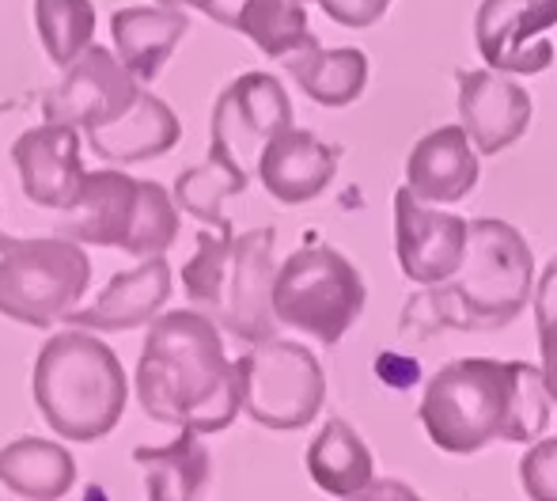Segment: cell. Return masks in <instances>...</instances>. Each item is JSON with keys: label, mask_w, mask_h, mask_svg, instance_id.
<instances>
[{"label": "cell", "mask_w": 557, "mask_h": 501, "mask_svg": "<svg viewBox=\"0 0 557 501\" xmlns=\"http://www.w3.org/2000/svg\"><path fill=\"white\" fill-rule=\"evenodd\" d=\"M418 418L447 456H474L485 444H531L550 426V395L539 365L455 357L429 380Z\"/></svg>", "instance_id": "6da1fadb"}, {"label": "cell", "mask_w": 557, "mask_h": 501, "mask_svg": "<svg viewBox=\"0 0 557 501\" xmlns=\"http://www.w3.org/2000/svg\"><path fill=\"white\" fill-rule=\"evenodd\" d=\"M137 399L156 421L224 433L239 418V376L216 319L190 308L156 316L137 362Z\"/></svg>", "instance_id": "7a4b0ae2"}, {"label": "cell", "mask_w": 557, "mask_h": 501, "mask_svg": "<svg viewBox=\"0 0 557 501\" xmlns=\"http://www.w3.org/2000/svg\"><path fill=\"white\" fill-rule=\"evenodd\" d=\"M429 293L413 296L403 311V334L429 339L436 331L490 334L523 316L535 289V255L520 229L497 217H482L467 232L459 270Z\"/></svg>", "instance_id": "3957f363"}, {"label": "cell", "mask_w": 557, "mask_h": 501, "mask_svg": "<svg viewBox=\"0 0 557 501\" xmlns=\"http://www.w3.org/2000/svg\"><path fill=\"white\" fill-rule=\"evenodd\" d=\"M30 395L53 433L91 444L117 429L129 403V380L103 339L73 327L46 339V346L38 350Z\"/></svg>", "instance_id": "277c9868"}, {"label": "cell", "mask_w": 557, "mask_h": 501, "mask_svg": "<svg viewBox=\"0 0 557 501\" xmlns=\"http://www.w3.org/2000/svg\"><path fill=\"white\" fill-rule=\"evenodd\" d=\"M58 236L133 258L168 255L178 240V206L152 179H133L114 168L84 171L81 194L61 217Z\"/></svg>", "instance_id": "5b68a950"}, {"label": "cell", "mask_w": 557, "mask_h": 501, "mask_svg": "<svg viewBox=\"0 0 557 501\" xmlns=\"http://www.w3.org/2000/svg\"><path fill=\"white\" fill-rule=\"evenodd\" d=\"M368 289L360 270L326 244H308L273 273V316L293 331L311 334L323 346H337L360 319Z\"/></svg>", "instance_id": "8992f818"}, {"label": "cell", "mask_w": 557, "mask_h": 501, "mask_svg": "<svg viewBox=\"0 0 557 501\" xmlns=\"http://www.w3.org/2000/svg\"><path fill=\"white\" fill-rule=\"evenodd\" d=\"M91 285V258L76 240L0 236V316L23 327L61 323Z\"/></svg>", "instance_id": "52a82bcc"}, {"label": "cell", "mask_w": 557, "mask_h": 501, "mask_svg": "<svg viewBox=\"0 0 557 501\" xmlns=\"http://www.w3.org/2000/svg\"><path fill=\"white\" fill-rule=\"evenodd\" d=\"M239 411L277 433H293L319 418L326 403V372L308 346L293 339H262L235 362Z\"/></svg>", "instance_id": "ba28073f"}, {"label": "cell", "mask_w": 557, "mask_h": 501, "mask_svg": "<svg viewBox=\"0 0 557 501\" xmlns=\"http://www.w3.org/2000/svg\"><path fill=\"white\" fill-rule=\"evenodd\" d=\"M293 125V99L273 73H243L216 96L209 122V156L227 168L255 175L262 145Z\"/></svg>", "instance_id": "9c48e42d"}, {"label": "cell", "mask_w": 557, "mask_h": 501, "mask_svg": "<svg viewBox=\"0 0 557 501\" xmlns=\"http://www.w3.org/2000/svg\"><path fill=\"white\" fill-rule=\"evenodd\" d=\"M273 229H250L243 236H232V255L216 296V327L239 339L243 346H255L262 339L277 334V316H273Z\"/></svg>", "instance_id": "30bf717a"}, {"label": "cell", "mask_w": 557, "mask_h": 501, "mask_svg": "<svg viewBox=\"0 0 557 501\" xmlns=\"http://www.w3.org/2000/svg\"><path fill=\"white\" fill-rule=\"evenodd\" d=\"M550 27L557 0H482L474 15V42L485 65L508 76H535L554 65Z\"/></svg>", "instance_id": "8fae6325"}, {"label": "cell", "mask_w": 557, "mask_h": 501, "mask_svg": "<svg viewBox=\"0 0 557 501\" xmlns=\"http://www.w3.org/2000/svg\"><path fill=\"white\" fill-rule=\"evenodd\" d=\"M140 81L111 50L91 42L76 61L65 65V81L42 96V119L69 122L76 130H96L114 122L137 99Z\"/></svg>", "instance_id": "7c38bea8"}, {"label": "cell", "mask_w": 557, "mask_h": 501, "mask_svg": "<svg viewBox=\"0 0 557 501\" xmlns=\"http://www.w3.org/2000/svg\"><path fill=\"white\" fill-rule=\"evenodd\" d=\"M470 224L444 209H429L410 186L395 194V250L413 285H441L467 255Z\"/></svg>", "instance_id": "4fadbf2b"}, {"label": "cell", "mask_w": 557, "mask_h": 501, "mask_svg": "<svg viewBox=\"0 0 557 501\" xmlns=\"http://www.w3.org/2000/svg\"><path fill=\"white\" fill-rule=\"evenodd\" d=\"M12 163L20 171L23 198L38 209H61L65 213L76 201L84 183L81 130L69 122L30 125L15 137Z\"/></svg>", "instance_id": "5bb4252c"}, {"label": "cell", "mask_w": 557, "mask_h": 501, "mask_svg": "<svg viewBox=\"0 0 557 501\" xmlns=\"http://www.w3.org/2000/svg\"><path fill=\"white\" fill-rule=\"evenodd\" d=\"M459 119L478 156H497L512 148L535 119L528 88L508 81L497 69L459 73Z\"/></svg>", "instance_id": "9a60e30c"}, {"label": "cell", "mask_w": 557, "mask_h": 501, "mask_svg": "<svg viewBox=\"0 0 557 501\" xmlns=\"http://www.w3.org/2000/svg\"><path fill=\"white\" fill-rule=\"evenodd\" d=\"M337 160H342L337 145H326L311 130L285 125L262 145L255 160V175L262 179L265 194L277 198L281 206H308L334 183Z\"/></svg>", "instance_id": "2e32d148"}, {"label": "cell", "mask_w": 557, "mask_h": 501, "mask_svg": "<svg viewBox=\"0 0 557 501\" xmlns=\"http://www.w3.org/2000/svg\"><path fill=\"white\" fill-rule=\"evenodd\" d=\"M171 296V266L163 255L140 258L137 270H122L107 281V289L84 308H69L61 323L81 327V331L114 334V331H137L152 323L160 308Z\"/></svg>", "instance_id": "e0dca14e"}, {"label": "cell", "mask_w": 557, "mask_h": 501, "mask_svg": "<svg viewBox=\"0 0 557 501\" xmlns=\"http://www.w3.org/2000/svg\"><path fill=\"white\" fill-rule=\"evenodd\" d=\"M478 179H482V168H478V152L462 125H441L425 133L406 156V186L421 201L455 206L467 194H474Z\"/></svg>", "instance_id": "ac0fdd59"}, {"label": "cell", "mask_w": 557, "mask_h": 501, "mask_svg": "<svg viewBox=\"0 0 557 501\" xmlns=\"http://www.w3.org/2000/svg\"><path fill=\"white\" fill-rule=\"evenodd\" d=\"M84 137L91 152L103 156L107 163H148L156 156H168L183 140V122L160 96L140 88L114 122L96 125Z\"/></svg>", "instance_id": "d6986e66"}, {"label": "cell", "mask_w": 557, "mask_h": 501, "mask_svg": "<svg viewBox=\"0 0 557 501\" xmlns=\"http://www.w3.org/2000/svg\"><path fill=\"white\" fill-rule=\"evenodd\" d=\"M190 35L186 8L156 4V8H117L111 15V38L117 61L137 76L140 84H156L163 65L171 61L175 46Z\"/></svg>", "instance_id": "ffe728a7"}, {"label": "cell", "mask_w": 557, "mask_h": 501, "mask_svg": "<svg viewBox=\"0 0 557 501\" xmlns=\"http://www.w3.org/2000/svg\"><path fill=\"white\" fill-rule=\"evenodd\" d=\"M281 65L288 69V76L300 84L311 103L331 107V111L357 103L368 88V53L357 50V46L323 50L319 38H311L308 46L285 53Z\"/></svg>", "instance_id": "44dd1931"}, {"label": "cell", "mask_w": 557, "mask_h": 501, "mask_svg": "<svg viewBox=\"0 0 557 501\" xmlns=\"http://www.w3.org/2000/svg\"><path fill=\"white\" fill-rule=\"evenodd\" d=\"M308 475L331 498H364L375 482V460L345 418H331L308 444Z\"/></svg>", "instance_id": "7402d4cb"}, {"label": "cell", "mask_w": 557, "mask_h": 501, "mask_svg": "<svg viewBox=\"0 0 557 501\" xmlns=\"http://www.w3.org/2000/svg\"><path fill=\"white\" fill-rule=\"evenodd\" d=\"M213 20L235 35H247L265 58L277 61L315 38L304 0H221Z\"/></svg>", "instance_id": "603a6c76"}, {"label": "cell", "mask_w": 557, "mask_h": 501, "mask_svg": "<svg viewBox=\"0 0 557 501\" xmlns=\"http://www.w3.org/2000/svg\"><path fill=\"white\" fill-rule=\"evenodd\" d=\"M0 487L30 501H58L76 487V460L46 437H15L0 449Z\"/></svg>", "instance_id": "cb8c5ba5"}, {"label": "cell", "mask_w": 557, "mask_h": 501, "mask_svg": "<svg viewBox=\"0 0 557 501\" xmlns=\"http://www.w3.org/2000/svg\"><path fill=\"white\" fill-rule=\"evenodd\" d=\"M133 460L145 472L148 498L152 501H194L206 494L209 479H213V460L209 449L201 444V433L183 429L171 444H140L133 449Z\"/></svg>", "instance_id": "d4e9b609"}, {"label": "cell", "mask_w": 557, "mask_h": 501, "mask_svg": "<svg viewBox=\"0 0 557 501\" xmlns=\"http://www.w3.org/2000/svg\"><path fill=\"white\" fill-rule=\"evenodd\" d=\"M247 186H250V175L227 168L216 156H206V160L194 163V168L178 171L175 198L171 201H175L178 209H186L190 217H198L201 224H213V229L221 232V229H232V221H227V213H224V201L243 194Z\"/></svg>", "instance_id": "484cf974"}, {"label": "cell", "mask_w": 557, "mask_h": 501, "mask_svg": "<svg viewBox=\"0 0 557 501\" xmlns=\"http://www.w3.org/2000/svg\"><path fill=\"white\" fill-rule=\"evenodd\" d=\"M35 27L46 58L65 69L96 42V4L91 0H35Z\"/></svg>", "instance_id": "4316f807"}, {"label": "cell", "mask_w": 557, "mask_h": 501, "mask_svg": "<svg viewBox=\"0 0 557 501\" xmlns=\"http://www.w3.org/2000/svg\"><path fill=\"white\" fill-rule=\"evenodd\" d=\"M232 229H221V236L213 232H198V247H194L190 262L183 266V289L198 308L213 311L216 296H221V281L227 270V255H232Z\"/></svg>", "instance_id": "83f0119b"}, {"label": "cell", "mask_w": 557, "mask_h": 501, "mask_svg": "<svg viewBox=\"0 0 557 501\" xmlns=\"http://www.w3.org/2000/svg\"><path fill=\"white\" fill-rule=\"evenodd\" d=\"M523 494L535 501H557V437L531 441V452L520 460Z\"/></svg>", "instance_id": "f1b7e54d"}, {"label": "cell", "mask_w": 557, "mask_h": 501, "mask_svg": "<svg viewBox=\"0 0 557 501\" xmlns=\"http://www.w3.org/2000/svg\"><path fill=\"white\" fill-rule=\"evenodd\" d=\"M323 12L331 15L337 27H349V30H368L387 15L391 0H319Z\"/></svg>", "instance_id": "f546056e"}, {"label": "cell", "mask_w": 557, "mask_h": 501, "mask_svg": "<svg viewBox=\"0 0 557 501\" xmlns=\"http://www.w3.org/2000/svg\"><path fill=\"white\" fill-rule=\"evenodd\" d=\"M539 350H543L539 376H543V388H546V395H550V406H557V316L550 323H539Z\"/></svg>", "instance_id": "4dcf8cb0"}, {"label": "cell", "mask_w": 557, "mask_h": 501, "mask_svg": "<svg viewBox=\"0 0 557 501\" xmlns=\"http://www.w3.org/2000/svg\"><path fill=\"white\" fill-rule=\"evenodd\" d=\"M531 301H535V323H550L557 316V255L546 262L539 285L531 289Z\"/></svg>", "instance_id": "1f68e13d"}, {"label": "cell", "mask_w": 557, "mask_h": 501, "mask_svg": "<svg viewBox=\"0 0 557 501\" xmlns=\"http://www.w3.org/2000/svg\"><path fill=\"white\" fill-rule=\"evenodd\" d=\"M156 4H171V8H198L201 15L213 20V12L221 8V0H156Z\"/></svg>", "instance_id": "d6a6232c"}, {"label": "cell", "mask_w": 557, "mask_h": 501, "mask_svg": "<svg viewBox=\"0 0 557 501\" xmlns=\"http://www.w3.org/2000/svg\"><path fill=\"white\" fill-rule=\"evenodd\" d=\"M12 107H15V103H0V114H4V111H12Z\"/></svg>", "instance_id": "836d02e7"}, {"label": "cell", "mask_w": 557, "mask_h": 501, "mask_svg": "<svg viewBox=\"0 0 557 501\" xmlns=\"http://www.w3.org/2000/svg\"><path fill=\"white\" fill-rule=\"evenodd\" d=\"M0 236H4V232H0Z\"/></svg>", "instance_id": "e575fe53"}]
</instances>
